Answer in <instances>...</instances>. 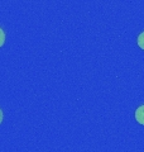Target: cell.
I'll use <instances>...</instances> for the list:
<instances>
[{
  "label": "cell",
  "instance_id": "3",
  "mask_svg": "<svg viewBox=\"0 0 144 152\" xmlns=\"http://www.w3.org/2000/svg\"><path fill=\"white\" fill-rule=\"evenodd\" d=\"M4 43H5V32L0 28V47L4 46Z\"/></svg>",
  "mask_w": 144,
  "mask_h": 152
},
{
  "label": "cell",
  "instance_id": "4",
  "mask_svg": "<svg viewBox=\"0 0 144 152\" xmlns=\"http://www.w3.org/2000/svg\"><path fill=\"white\" fill-rule=\"evenodd\" d=\"M3 119H4V114H3V110H1V108H0V124H1Z\"/></svg>",
  "mask_w": 144,
  "mask_h": 152
},
{
  "label": "cell",
  "instance_id": "1",
  "mask_svg": "<svg viewBox=\"0 0 144 152\" xmlns=\"http://www.w3.org/2000/svg\"><path fill=\"white\" fill-rule=\"evenodd\" d=\"M135 119L139 124L144 126V105H140L135 110Z\"/></svg>",
  "mask_w": 144,
  "mask_h": 152
},
{
  "label": "cell",
  "instance_id": "2",
  "mask_svg": "<svg viewBox=\"0 0 144 152\" xmlns=\"http://www.w3.org/2000/svg\"><path fill=\"white\" fill-rule=\"evenodd\" d=\"M138 46L140 47L142 50H144V32H142L138 36Z\"/></svg>",
  "mask_w": 144,
  "mask_h": 152
}]
</instances>
